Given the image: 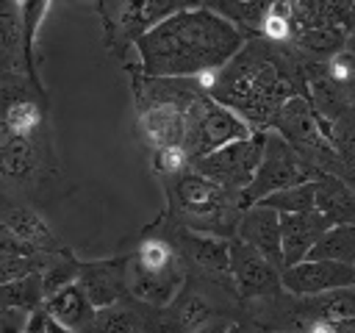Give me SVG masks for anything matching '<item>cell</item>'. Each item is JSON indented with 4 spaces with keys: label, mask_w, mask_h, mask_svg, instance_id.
<instances>
[{
    "label": "cell",
    "mask_w": 355,
    "mask_h": 333,
    "mask_svg": "<svg viewBox=\"0 0 355 333\" xmlns=\"http://www.w3.org/2000/svg\"><path fill=\"white\" fill-rule=\"evenodd\" d=\"M241 44L244 36L227 19L208 11L202 3H189L133 42L139 58L133 69L150 80L197 78L225 67Z\"/></svg>",
    "instance_id": "1"
},
{
    "label": "cell",
    "mask_w": 355,
    "mask_h": 333,
    "mask_svg": "<svg viewBox=\"0 0 355 333\" xmlns=\"http://www.w3.org/2000/svg\"><path fill=\"white\" fill-rule=\"evenodd\" d=\"M205 94L233 111L250 130H269L286 100L305 97L300 56L291 44L247 39L239 53L216 69Z\"/></svg>",
    "instance_id": "2"
},
{
    "label": "cell",
    "mask_w": 355,
    "mask_h": 333,
    "mask_svg": "<svg viewBox=\"0 0 355 333\" xmlns=\"http://www.w3.org/2000/svg\"><path fill=\"white\" fill-rule=\"evenodd\" d=\"M161 180L166 186L164 222L216 239H233L236 222L247 208L241 203V191H225L189 166Z\"/></svg>",
    "instance_id": "3"
},
{
    "label": "cell",
    "mask_w": 355,
    "mask_h": 333,
    "mask_svg": "<svg viewBox=\"0 0 355 333\" xmlns=\"http://www.w3.org/2000/svg\"><path fill=\"white\" fill-rule=\"evenodd\" d=\"M53 166L44 130L36 136H11L0 130V205L25 203L36 186L47 183Z\"/></svg>",
    "instance_id": "4"
},
{
    "label": "cell",
    "mask_w": 355,
    "mask_h": 333,
    "mask_svg": "<svg viewBox=\"0 0 355 333\" xmlns=\"http://www.w3.org/2000/svg\"><path fill=\"white\" fill-rule=\"evenodd\" d=\"M189 3L178 0H103L97 3L100 19H103V33H105V47L125 58L128 47L139 36H144L153 25L166 19L169 14L186 8Z\"/></svg>",
    "instance_id": "5"
},
{
    "label": "cell",
    "mask_w": 355,
    "mask_h": 333,
    "mask_svg": "<svg viewBox=\"0 0 355 333\" xmlns=\"http://www.w3.org/2000/svg\"><path fill=\"white\" fill-rule=\"evenodd\" d=\"M183 119H186V130H183V144L180 147H183L189 161L202 158V155H208V153H214V150H219L230 142L247 139L252 133L233 111L214 103L202 92L189 103Z\"/></svg>",
    "instance_id": "6"
},
{
    "label": "cell",
    "mask_w": 355,
    "mask_h": 333,
    "mask_svg": "<svg viewBox=\"0 0 355 333\" xmlns=\"http://www.w3.org/2000/svg\"><path fill=\"white\" fill-rule=\"evenodd\" d=\"M313 178H316V172L308 166V161L288 142H283L275 130H266L258 169H255L252 180H250V186L241 191V203L250 208V205H255L258 200H263L272 191H280V189H288V186H300V183H308Z\"/></svg>",
    "instance_id": "7"
},
{
    "label": "cell",
    "mask_w": 355,
    "mask_h": 333,
    "mask_svg": "<svg viewBox=\"0 0 355 333\" xmlns=\"http://www.w3.org/2000/svg\"><path fill=\"white\" fill-rule=\"evenodd\" d=\"M263 133L266 130H252L247 139L230 142L202 158H194L189 161V169H194L225 191H244L258 169L263 153Z\"/></svg>",
    "instance_id": "8"
},
{
    "label": "cell",
    "mask_w": 355,
    "mask_h": 333,
    "mask_svg": "<svg viewBox=\"0 0 355 333\" xmlns=\"http://www.w3.org/2000/svg\"><path fill=\"white\" fill-rule=\"evenodd\" d=\"M227 278L233 283L236 297L247 305V302H258V300H269L275 294H280V272L263 261L255 250H250L247 244H241L239 239L227 241Z\"/></svg>",
    "instance_id": "9"
},
{
    "label": "cell",
    "mask_w": 355,
    "mask_h": 333,
    "mask_svg": "<svg viewBox=\"0 0 355 333\" xmlns=\"http://www.w3.org/2000/svg\"><path fill=\"white\" fill-rule=\"evenodd\" d=\"M355 266L336 261H300L280 272V289L291 297H316L336 289H352Z\"/></svg>",
    "instance_id": "10"
},
{
    "label": "cell",
    "mask_w": 355,
    "mask_h": 333,
    "mask_svg": "<svg viewBox=\"0 0 355 333\" xmlns=\"http://www.w3.org/2000/svg\"><path fill=\"white\" fill-rule=\"evenodd\" d=\"M128 272V255H111V258H94V261H78L75 283L92 302V308H108L128 297L125 286Z\"/></svg>",
    "instance_id": "11"
},
{
    "label": "cell",
    "mask_w": 355,
    "mask_h": 333,
    "mask_svg": "<svg viewBox=\"0 0 355 333\" xmlns=\"http://www.w3.org/2000/svg\"><path fill=\"white\" fill-rule=\"evenodd\" d=\"M233 239L255 250L263 261H269L277 272H283V253H280V216L263 205H250L236 222Z\"/></svg>",
    "instance_id": "12"
},
{
    "label": "cell",
    "mask_w": 355,
    "mask_h": 333,
    "mask_svg": "<svg viewBox=\"0 0 355 333\" xmlns=\"http://www.w3.org/2000/svg\"><path fill=\"white\" fill-rule=\"evenodd\" d=\"M0 222L31 250L36 253H61L64 241L53 230V225L28 203H3L0 205Z\"/></svg>",
    "instance_id": "13"
},
{
    "label": "cell",
    "mask_w": 355,
    "mask_h": 333,
    "mask_svg": "<svg viewBox=\"0 0 355 333\" xmlns=\"http://www.w3.org/2000/svg\"><path fill=\"white\" fill-rule=\"evenodd\" d=\"M330 225L316 214H283L280 216V253H283V269L300 264L308 250L316 244V239L327 230Z\"/></svg>",
    "instance_id": "14"
},
{
    "label": "cell",
    "mask_w": 355,
    "mask_h": 333,
    "mask_svg": "<svg viewBox=\"0 0 355 333\" xmlns=\"http://www.w3.org/2000/svg\"><path fill=\"white\" fill-rule=\"evenodd\" d=\"M313 211L333 228V225H352L355 216V197L352 183L336 175H316L313 178Z\"/></svg>",
    "instance_id": "15"
},
{
    "label": "cell",
    "mask_w": 355,
    "mask_h": 333,
    "mask_svg": "<svg viewBox=\"0 0 355 333\" xmlns=\"http://www.w3.org/2000/svg\"><path fill=\"white\" fill-rule=\"evenodd\" d=\"M42 311L47 314V319H53L55 325H61L69 333H86L94 316L92 302L86 300V294L78 289V283H69L58 291H53L50 297H44Z\"/></svg>",
    "instance_id": "16"
},
{
    "label": "cell",
    "mask_w": 355,
    "mask_h": 333,
    "mask_svg": "<svg viewBox=\"0 0 355 333\" xmlns=\"http://www.w3.org/2000/svg\"><path fill=\"white\" fill-rule=\"evenodd\" d=\"M153 311L155 308L125 297L108 308H97L86 333H150Z\"/></svg>",
    "instance_id": "17"
},
{
    "label": "cell",
    "mask_w": 355,
    "mask_h": 333,
    "mask_svg": "<svg viewBox=\"0 0 355 333\" xmlns=\"http://www.w3.org/2000/svg\"><path fill=\"white\" fill-rule=\"evenodd\" d=\"M291 14V36L311 28H341L352 33V3H316V0H297L288 3Z\"/></svg>",
    "instance_id": "18"
},
{
    "label": "cell",
    "mask_w": 355,
    "mask_h": 333,
    "mask_svg": "<svg viewBox=\"0 0 355 333\" xmlns=\"http://www.w3.org/2000/svg\"><path fill=\"white\" fill-rule=\"evenodd\" d=\"M6 72H25L19 3H14V0H0V75H6Z\"/></svg>",
    "instance_id": "19"
},
{
    "label": "cell",
    "mask_w": 355,
    "mask_h": 333,
    "mask_svg": "<svg viewBox=\"0 0 355 333\" xmlns=\"http://www.w3.org/2000/svg\"><path fill=\"white\" fill-rule=\"evenodd\" d=\"M50 3L47 0H25L19 3V31H22V67L28 80L36 89H44L39 80V69H36V36H39V25L47 14Z\"/></svg>",
    "instance_id": "20"
},
{
    "label": "cell",
    "mask_w": 355,
    "mask_h": 333,
    "mask_svg": "<svg viewBox=\"0 0 355 333\" xmlns=\"http://www.w3.org/2000/svg\"><path fill=\"white\" fill-rule=\"evenodd\" d=\"M208 11L219 14L222 19H227L241 36L244 42L247 39H258V28H261V19L263 14L269 11V3L266 0H216V3H202Z\"/></svg>",
    "instance_id": "21"
},
{
    "label": "cell",
    "mask_w": 355,
    "mask_h": 333,
    "mask_svg": "<svg viewBox=\"0 0 355 333\" xmlns=\"http://www.w3.org/2000/svg\"><path fill=\"white\" fill-rule=\"evenodd\" d=\"M302 261H336V264L355 266V225L327 228Z\"/></svg>",
    "instance_id": "22"
},
{
    "label": "cell",
    "mask_w": 355,
    "mask_h": 333,
    "mask_svg": "<svg viewBox=\"0 0 355 333\" xmlns=\"http://www.w3.org/2000/svg\"><path fill=\"white\" fill-rule=\"evenodd\" d=\"M42 302H44V289L39 275H25V278L0 283V311L31 314L42 308Z\"/></svg>",
    "instance_id": "23"
},
{
    "label": "cell",
    "mask_w": 355,
    "mask_h": 333,
    "mask_svg": "<svg viewBox=\"0 0 355 333\" xmlns=\"http://www.w3.org/2000/svg\"><path fill=\"white\" fill-rule=\"evenodd\" d=\"M0 130H6L11 136H36V133H42L44 130V103L36 100V97L14 103L3 114Z\"/></svg>",
    "instance_id": "24"
},
{
    "label": "cell",
    "mask_w": 355,
    "mask_h": 333,
    "mask_svg": "<svg viewBox=\"0 0 355 333\" xmlns=\"http://www.w3.org/2000/svg\"><path fill=\"white\" fill-rule=\"evenodd\" d=\"M258 205L275 211L277 216H283V214H308V211H313V180L272 191L263 200H258Z\"/></svg>",
    "instance_id": "25"
},
{
    "label": "cell",
    "mask_w": 355,
    "mask_h": 333,
    "mask_svg": "<svg viewBox=\"0 0 355 333\" xmlns=\"http://www.w3.org/2000/svg\"><path fill=\"white\" fill-rule=\"evenodd\" d=\"M28 97H36V100H44V89H36L25 72H6L0 75V119L3 114L19 103V100H28Z\"/></svg>",
    "instance_id": "26"
},
{
    "label": "cell",
    "mask_w": 355,
    "mask_h": 333,
    "mask_svg": "<svg viewBox=\"0 0 355 333\" xmlns=\"http://www.w3.org/2000/svg\"><path fill=\"white\" fill-rule=\"evenodd\" d=\"M153 169L161 175V178H172L178 172H183L189 166V158L183 153V147H161V150H153Z\"/></svg>",
    "instance_id": "27"
},
{
    "label": "cell",
    "mask_w": 355,
    "mask_h": 333,
    "mask_svg": "<svg viewBox=\"0 0 355 333\" xmlns=\"http://www.w3.org/2000/svg\"><path fill=\"white\" fill-rule=\"evenodd\" d=\"M324 75L338 86H352V53L341 50V53L324 58Z\"/></svg>",
    "instance_id": "28"
},
{
    "label": "cell",
    "mask_w": 355,
    "mask_h": 333,
    "mask_svg": "<svg viewBox=\"0 0 355 333\" xmlns=\"http://www.w3.org/2000/svg\"><path fill=\"white\" fill-rule=\"evenodd\" d=\"M19 333H47V316H44V311H42V308L31 311V314L25 316Z\"/></svg>",
    "instance_id": "29"
},
{
    "label": "cell",
    "mask_w": 355,
    "mask_h": 333,
    "mask_svg": "<svg viewBox=\"0 0 355 333\" xmlns=\"http://www.w3.org/2000/svg\"><path fill=\"white\" fill-rule=\"evenodd\" d=\"M227 319H211V322H205L202 327H197V330H191V333H225L227 330Z\"/></svg>",
    "instance_id": "30"
},
{
    "label": "cell",
    "mask_w": 355,
    "mask_h": 333,
    "mask_svg": "<svg viewBox=\"0 0 355 333\" xmlns=\"http://www.w3.org/2000/svg\"><path fill=\"white\" fill-rule=\"evenodd\" d=\"M225 333H255V325L252 322H247V319H236V322H230L227 325V330Z\"/></svg>",
    "instance_id": "31"
},
{
    "label": "cell",
    "mask_w": 355,
    "mask_h": 333,
    "mask_svg": "<svg viewBox=\"0 0 355 333\" xmlns=\"http://www.w3.org/2000/svg\"><path fill=\"white\" fill-rule=\"evenodd\" d=\"M44 316H47V314H44ZM47 333H69V330H64L61 325H55L53 319H47Z\"/></svg>",
    "instance_id": "32"
},
{
    "label": "cell",
    "mask_w": 355,
    "mask_h": 333,
    "mask_svg": "<svg viewBox=\"0 0 355 333\" xmlns=\"http://www.w3.org/2000/svg\"><path fill=\"white\" fill-rule=\"evenodd\" d=\"M255 333H272V330H263V327H255Z\"/></svg>",
    "instance_id": "33"
}]
</instances>
